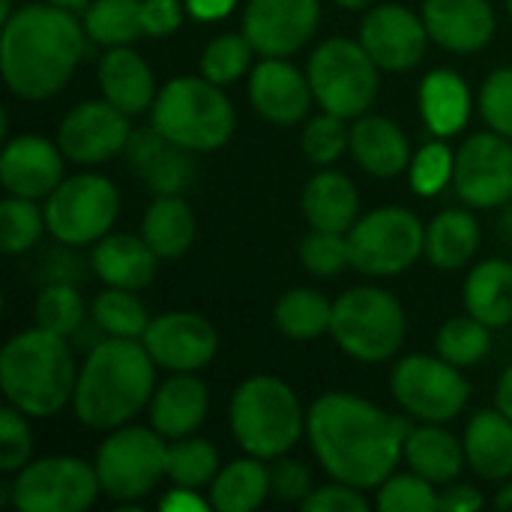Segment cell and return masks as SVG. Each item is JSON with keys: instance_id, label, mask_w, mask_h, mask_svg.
<instances>
[{"instance_id": "obj_38", "label": "cell", "mask_w": 512, "mask_h": 512, "mask_svg": "<svg viewBox=\"0 0 512 512\" xmlns=\"http://www.w3.org/2000/svg\"><path fill=\"white\" fill-rule=\"evenodd\" d=\"M93 321L102 333L117 336V339H144L150 327V315L144 303L135 297V291H126V288H108L96 294Z\"/></svg>"}, {"instance_id": "obj_51", "label": "cell", "mask_w": 512, "mask_h": 512, "mask_svg": "<svg viewBox=\"0 0 512 512\" xmlns=\"http://www.w3.org/2000/svg\"><path fill=\"white\" fill-rule=\"evenodd\" d=\"M183 3L180 0H141V21H144V36L162 39L180 30L183 24Z\"/></svg>"}, {"instance_id": "obj_41", "label": "cell", "mask_w": 512, "mask_h": 512, "mask_svg": "<svg viewBox=\"0 0 512 512\" xmlns=\"http://www.w3.org/2000/svg\"><path fill=\"white\" fill-rule=\"evenodd\" d=\"M45 207L39 210L33 198L9 195L0 204V246L6 255H21L33 249L45 231Z\"/></svg>"}, {"instance_id": "obj_19", "label": "cell", "mask_w": 512, "mask_h": 512, "mask_svg": "<svg viewBox=\"0 0 512 512\" xmlns=\"http://www.w3.org/2000/svg\"><path fill=\"white\" fill-rule=\"evenodd\" d=\"M312 84L297 66L282 57H264L249 78L252 108L273 126H294L306 120L312 108Z\"/></svg>"}, {"instance_id": "obj_2", "label": "cell", "mask_w": 512, "mask_h": 512, "mask_svg": "<svg viewBox=\"0 0 512 512\" xmlns=\"http://www.w3.org/2000/svg\"><path fill=\"white\" fill-rule=\"evenodd\" d=\"M87 51V30L75 12L54 3H24L3 21L0 69L9 93L42 102L60 93Z\"/></svg>"}, {"instance_id": "obj_60", "label": "cell", "mask_w": 512, "mask_h": 512, "mask_svg": "<svg viewBox=\"0 0 512 512\" xmlns=\"http://www.w3.org/2000/svg\"><path fill=\"white\" fill-rule=\"evenodd\" d=\"M12 12H15V9H12V0H0V18L6 21V18H9Z\"/></svg>"}, {"instance_id": "obj_12", "label": "cell", "mask_w": 512, "mask_h": 512, "mask_svg": "<svg viewBox=\"0 0 512 512\" xmlns=\"http://www.w3.org/2000/svg\"><path fill=\"white\" fill-rule=\"evenodd\" d=\"M390 393L408 417L444 426L465 411L471 399V384L459 372V366L447 363L441 354H411L393 366Z\"/></svg>"}, {"instance_id": "obj_29", "label": "cell", "mask_w": 512, "mask_h": 512, "mask_svg": "<svg viewBox=\"0 0 512 512\" xmlns=\"http://www.w3.org/2000/svg\"><path fill=\"white\" fill-rule=\"evenodd\" d=\"M408 468L420 477H426L435 486H450L468 465L465 444L447 432L441 423H423L414 426L405 438V456Z\"/></svg>"}, {"instance_id": "obj_53", "label": "cell", "mask_w": 512, "mask_h": 512, "mask_svg": "<svg viewBox=\"0 0 512 512\" xmlns=\"http://www.w3.org/2000/svg\"><path fill=\"white\" fill-rule=\"evenodd\" d=\"M159 507L165 512H204L210 507V501H201V498H198V489H183V486H177L171 495H165V498L159 501Z\"/></svg>"}, {"instance_id": "obj_48", "label": "cell", "mask_w": 512, "mask_h": 512, "mask_svg": "<svg viewBox=\"0 0 512 512\" xmlns=\"http://www.w3.org/2000/svg\"><path fill=\"white\" fill-rule=\"evenodd\" d=\"M480 114L489 129L512 141V66L498 69L486 78L480 90Z\"/></svg>"}, {"instance_id": "obj_13", "label": "cell", "mask_w": 512, "mask_h": 512, "mask_svg": "<svg viewBox=\"0 0 512 512\" xmlns=\"http://www.w3.org/2000/svg\"><path fill=\"white\" fill-rule=\"evenodd\" d=\"M9 486V504L18 512H84L102 492L96 465L75 456H45L27 462Z\"/></svg>"}, {"instance_id": "obj_7", "label": "cell", "mask_w": 512, "mask_h": 512, "mask_svg": "<svg viewBox=\"0 0 512 512\" xmlns=\"http://www.w3.org/2000/svg\"><path fill=\"white\" fill-rule=\"evenodd\" d=\"M330 333L348 357L360 363H384L405 345L408 315L390 291L360 285L333 303Z\"/></svg>"}, {"instance_id": "obj_27", "label": "cell", "mask_w": 512, "mask_h": 512, "mask_svg": "<svg viewBox=\"0 0 512 512\" xmlns=\"http://www.w3.org/2000/svg\"><path fill=\"white\" fill-rule=\"evenodd\" d=\"M465 459L480 480L504 483L512 477V420L501 408L477 411L465 426Z\"/></svg>"}, {"instance_id": "obj_30", "label": "cell", "mask_w": 512, "mask_h": 512, "mask_svg": "<svg viewBox=\"0 0 512 512\" xmlns=\"http://www.w3.org/2000/svg\"><path fill=\"white\" fill-rule=\"evenodd\" d=\"M420 114L438 138L462 132L471 114V90L465 78L453 69H432L420 84Z\"/></svg>"}, {"instance_id": "obj_50", "label": "cell", "mask_w": 512, "mask_h": 512, "mask_svg": "<svg viewBox=\"0 0 512 512\" xmlns=\"http://www.w3.org/2000/svg\"><path fill=\"white\" fill-rule=\"evenodd\" d=\"M303 512H366L372 504L366 501L363 489H354L348 483H330L321 489H312V495L300 504Z\"/></svg>"}, {"instance_id": "obj_20", "label": "cell", "mask_w": 512, "mask_h": 512, "mask_svg": "<svg viewBox=\"0 0 512 512\" xmlns=\"http://www.w3.org/2000/svg\"><path fill=\"white\" fill-rule=\"evenodd\" d=\"M63 150L42 135H18L0 153V183L9 195L48 198L63 177Z\"/></svg>"}, {"instance_id": "obj_24", "label": "cell", "mask_w": 512, "mask_h": 512, "mask_svg": "<svg viewBox=\"0 0 512 512\" xmlns=\"http://www.w3.org/2000/svg\"><path fill=\"white\" fill-rule=\"evenodd\" d=\"M132 171L156 192V195H180L195 174L189 150L162 138L153 126L147 132H132L126 150Z\"/></svg>"}, {"instance_id": "obj_17", "label": "cell", "mask_w": 512, "mask_h": 512, "mask_svg": "<svg viewBox=\"0 0 512 512\" xmlns=\"http://www.w3.org/2000/svg\"><path fill=\"white\" fill-rule=\"evenodd\" d=\"M429 39L423 15H414L402 3H381L360 24V42L384 72L414 69L426 57Z\"/></svg>"}, {"instance_id": "obj_47", "label": "cell", "mask_w": 512, "mask_h": 512, "mask_svg": "<svg viewBox=\"0 0 512 512\" xmlns=\"http://www.w3.org/2000/svg\"><path fill=\"white\" fill-rule=\"evenodd\" d=\"M15 405H6L0 411V471L3 474H18L30 456H33V435Z\"/></svg>"}, {"instance_id": "obj_31", "label": "cell", "mask_w": 512, "mask_h": 512, "mask_svg": "<svg viewBox=\"0 0 512 512\" xmlns=\"http://www.w3.org/2000/svg\"><path fill=\"white\" fill-rule=\"evenodd\" d=\"M141 237L162 261L183 258L195 243V213L183 195H156L144 210Z\"/></svg>"}, {"instance_id": "obj_55", "label": "cell", "mask_w": 512, "mask_h": 512, "mask_svg": "<svg viewBox=\"0 0 512 512\" xmlns=\"http://www.w3.org/2000/svg\"><path fill=\"white\" fill-rule=\"evenodd\" d=\"M495 405L507 414L512 420V363L504 369L501 381H498V390H495Z\"/></svg>"}, {"instance_id": "obj_8", "label": "cell", "mask_w": 512, "mask_h": 512, "mask_svg": "<svg viewBox=\"0 0 512 512\" xmlns=\"http://www.w3.org/2000/svg\"><path fill=\"white\" fill-rule=\"evenodd\" d=\"M378 72L381 66L369 57L363 42L345 36L321 42L306 66L315 102L345 120L369 114L378 99Z\"/></svg>"}, {"instance_id": "obj_52", "label": "cell", "mask_w": 512, "mask_h": 512, "mask_svg": "<svg viewBox=\"0 0 512 512\" xmlns=\"http://www.w3.org/2000/svg\"><path fill=\"white\" fill-rule=\"evenodd\" d=\"M486 501L483 495L474 489V486H465V483H450L441 495H438V510L441 512H471L480 510Z\"/></svg>"}, {"instance_id": "obj_45", "label": "cell", "mask_w": 512, "mask_h": 512, "mask_svg": "<svg viewBox=\"0 0 512 512\" xmlns=\"http://www.w3.org/2000/svg\"><path fill=\"white\" fill-rule=\"evenodd\" d=\"M300 264L318 276V279H333L345 267H351V246L348 234L336 231H309L300 243Z\"/></svg>"}, {"instance_id": "obj_5", "label": "cell", "mask_w": 512, "mask_h": 512, "mask_svg": "<svg viewBox=\"0 0 512 512\" xmlns=\"http://www.w3.org/2000/svg\"><path fill=\"white\" fill-rule=\"evenodd\" d=\"M228 423L240 450L264 462L288 456L306 432L297 393L273 375H252L234 390Z\"/></svg>"}, {"instance_id": "obj_39", "label": "cell", "mask_w": 512, "mask_h": 512, "mask_svg": "<svg viewBox=\"0 0 512 512\" xmlns=\"http://www.w3.org/2000/svg\"><path fill=\"white\" fill-rule=\"evenodd\" d=\"M489 351H492V327H486L474 315H456L438 330V354L459 369L477 366L480 360L489 357Z\"/></svg>"}, {"instance_id": "obj_57", "label": "cell", "mask_w": 512, "mask_h": 512, "mask_svg": "<svg viewBox=\"0 0 512 512\" xmlns=\"http://www.w3.org/2000/svg\"><path fill=\"white\" fill-rule=\"evenodd\" d=\"M495 507H498V510L512 512V483L510 486H504V489L495 495Z\"/></svg>"}, {"instance_id": "obj_61", "label": "cell", "mask_w": 512, "mask_h": 512, "mask_svg": "<svg viewBox=\"0 0 512 512\" xmlns=\"http://www.w3.org/2000/svg\"><path fill=\"white\" fill-rule=\"evenodd\" d=\"M507 12H510V18H512V0H507Z\"/></svg>"}, {"instance_id": "obj_28", "label": "cell", "mask_w": 512, "mask_h": 512, "mask_svg": "<svg viewBox=\"0 0 512 512\" xmlns=\"http://www.w3.org/2000/svg\"><path fill=\"white\" fill-rule=\"evenodd\" d=\"M300 207L309 228L348 234L360 216V192L351 177L339 171H321L303 186Z\"/></svg>"}, {"instance_id": "obj_10", "label": "cell", "mask_w": 512, "mask_h": 512, "mask_svg": "<svg viewBox=\"0 0 512 512\" xmlns=\"http://www.w3.org/2000/svg\"><path fill=\"white\" fill-rule=\"evenodd\" d=\"M165 453L168 444L156 429L129 423L114 429L96 453L102 492L117 504H135L147 498L165 477Z\"/></svg>"}, {"instance_id": "obj_4", "label": "cell", "mask_w": 512, "mask_h": 512, "mask_svg": "<svg viewBox=\"0 0 512 512\" xmlns=\"http://www.w3.org/2000/svg\"><path fill=\"white\" fill-rule=\"evenodd\" d=\"M78 366L63 336L42 327L12 336L0 351V387L9 405L27 417H54L69 405Z\"/></svg>"}, {"instance_id": "obj_42", "label": "cell", "mask_w": 512, "mask_h": 512, "mask_svg": "<svg viewBox=\"0 0 512 512\" xmlns=\"http://www.w3.org/2000/svg\"><path fill=\"white\" fill-rule=\"evenodd\" d=\"M252 57L255 48L246 39V33H222L207 42L201 54V75L219 87H228L252 66Z\"/></svg>"}, {"instance_id": "obj_22", "label": "cell", "mask_w": 512, "mask_h": 512, "mask_svg": "<svg viewBox=\"0 0 512 512\" xmlns=\"http://www.w3.org/2000/svg\"><path fill=\"white\" fill-rule=\"evenodd\" d=\"M351 159L372 177L393 180L411 168V141L399 123L381 114H363L351 123Z\"/></svg>"}, {"instance_id": "obj_1", "label": "cell", "mask_w": 512, "mask_h": 512, "mask_svg": "<svg viewBox=\"0 0 512 512\" xmlns=\"http://www.w3.org/2000/svg\"><path fill=\"white\" fill-rule=\"evenodd\" d=\"M414 426L354 393H324L306 414V435L318 465L354 489H378L405 456Z\"/></svg>"}, {"instance_id": "obj_6", "label": "cell", "mask_w": 512, "mask_h": 512, "mask_svg": "<svg viewBox=\"0 0 512 512\" xmlns=\"http://www.w3.org/2000/svg\"><path fill=\"white\" fill-rule=\"evenodd\" d=\"M150 126L189 153H210L231 141L237 114L219 84L204 75H177L156 93Z\"/></svg>"}, {"instance_id": "obj_34", "label": "cell", "mask_w": 512, "mask_h": 512, "mask_svg": "<svg viewBox=\"0 0 512 512\" xmlns=\"http://www.w3.org/2000/svg\"><path fill=\"white\" fill-rule=\"evenodd\" d=\"M480 246V225L471 210H444L426 228V258L438 270L465 267Z\"/></svg>"}, {"instance_id": "obj_14", "label": "cell", "mask_w": 512, "mask_h": 512, "mask_svg": "<svg viewBox=\"0 0 512 512\" xmlns=\"http://www.w3.org/2000/svg\"><path fill=\"white\" fill-rule=\"evenodd\" d=\"M456 195L477 210L504 207L512 198V141L501 132H474L456 150Z\"/></svg>"}, {"instance_id": "obj_21", "label": "cell", "mask_w": 512, "mask_h": 512, "mask_svg": "<svg viewBox=\"0 0 512 512\" xmlns=\"http://www.w3.org/2000/svg\"><path fill=\"white\" fill-rule=\"evenodd\" d=\"M423 21L441 48L474 54L495 36V9L489 0H423Z\"/></svg>"}, {"instance_id": "obj_35", "label": "cell", "mask_w": 512, "mask_h": 512, "mask_svg": "<svg viewBox=\"0 0 512 512\" xmlns=\"http://www.w3.org/2000/svg\"><path fill=\"white\" fill-rule=\"evenodd\" d=\"M273 324L282 336H288L294 342L318 339L333 324V303L321 291H312V288L285 291L276 300Z\"/></svg>"}, {"instance_id": "obj_18", "label": "cell", "mask_w": 512, "mask_h": 512, "mask_svg": "<svg viewBox=\"0 0 512 512\" xmlns=\"http://www.w3.org/2000/svg\"><path fill=\"white\" fill-rule=\"evenodd\" d=\"M141 342L153 363L168 372H198L219 351L216 327L198 312H165L150 318Z\"/></svg>"}, {"instance_id": "obj_40", "label": "cell", "mask_w": 512, "mask_h": 512, "mask_svg": "<svg viewBox=\"0 0 512 512\" xmlns=\"http://www.w3.org/2000/svg\"><path fill=\"white\" fill-rule=\"evenodd\" d=\"M84 300L78 294V288L72 282H48L33 306V318L36 327L57 333L63 339L75 336L84 324Z\"/></svg>"}, {"instance_id": "obj_33", "label": "cell", "mask_w": 512, "mask_h": 512, "mask_svg": "<svg viewBox=\"0 0 512 512\" xmlns=\"http://www.w3.org/2000/svg\"><path fill=\"white\" fill-rule=\"evenodd\" d=\"M270 495V465L258 456L234 459L210 483V507L222 512L258 510Z\"/></svg>"}, {"instance_id": "obj_23", "label": "cell", "mask_w": 512, "mask_h": 512, "mask_svg": "<svg viewBox=\"0 0 512 512\" xmlns=\"http://www.w3.org/2000/svg\"><path fill=\"white\" fill-rule=\"evenodd\" d=\"M210 408V393L195 372H171L153 399H150V423L165 441L189 438L201 429Z\"/></svg>"}, {"instance_id": "obj_37", "label": "cell", "mask_w": 512, "mask_h": 512, "mask_svg": "<svg viewBox=\"0 0 512 512\" xmlns=\"http://www.w3.org/2000/svg\"><path fill=\"white\" fill-rule=\"evenodd\" d=\"M219 450L204 438H177L165 453V477L183 489H204L219 474Z\"/></svg>"}, {"instance_id": "obj_3", "label": "cell", "mask_w": 512, "mask_h": 512, "mask_svg": "<svg viewBox=\"0 0 512 512\" xmlns=\"http://www.w3.org/2000/svg\"><path fill=\"white\" fill-rule=\"evenodd\" d=\"M156 393V363L141 339L108 336L99 342L75 384V417L93 432H114L132 423Z\"/></svg>"}, {"instance_id": "obj_56", "label": "cell", "mask_w": 512, "mask_h": 512, "mask_svg": "<svg viewBox=\"0 0 512 512\" xmlns=\"http://www.w3.org/2000/svg\"><path fill=\"white\" fill-rule=\"evenodd\" d=\"M501 237L507 240V243H512V198L504 204V216H501Z\"/></svg>"}, {"instance_id": "obj_36", "label": "cell", "mask_w": 512, "mask_h": 512, "mask_svg": "<svg viewBox=\"0 0 512 512\" xmlns=\"http://www.w3.org/2000/svg\"><path fill=\"white\" fill-rule=\"evenodd\" d=\"M84 30L90 42L105 48L135 42L144 36L141 0H90L84 9Z\"/></svg>"}, {"instance_id": "obj_11", "label": "cell", "mask_w": 512, "mask_h": 512, "mask_svg": "<svg viewBox=\"0 0 512 512\" xmlns=\"http://www.w3.org/2000/svg\"><path fill=\"white\" fill-rule=\"evenodd\" d=\"M120 216V192L108 177L75 174L66 177L45 201L48 234L63 246H93Z\"/></svg>"}, {"instance_id": "obj_49", "label": "cell", "mask_w": 512, "mask_h": 512, "mask_svg": "<svg viewBox=\"0 0 512 512\" xmlns=\"http://www.w3.org/2000/svg\"><path fill=\"white\" fill-rule=\"evenodd\" d=\"M270 495L282 504H303L312 495V474L300 459H273L270 465Z\"/></svg>"}, {"instance_id": "obj_16", "label": "cell", "mask_w": 512, "mask_h": 512, "mask_svg": "<svg viewBox=\"0 0 512 512\" xmlns=\"http://www.w3.org/2000/svg\"><path fill=\"white\" fill-rule=\"evenodd\" d=\"M318 0H249L243 12V33L261 57L297 54L318 30Z\"/></svg>"}, {"instance_id": "obj_44", "label": "cell", "mask_w": 512, "mask_h": 512, "mask_svg": "<svg viewBox=\"0 0 512 512\" xmlns=\"http://www.w3.org/2000/svg\"><path fill=\"white\" fill-rule=\"evenodd\" d=\"M348 144H351V126H345V117L330 111L312 117L300 138L306 159L321 168L333 165L342 153H348Z\"/></svg>"}, {"instance_id": "obj_32", "label": "cell", "mask_w": 512, "mask_h": 512, "mask_svg": "<svg viewBox=\"0 0 512 512\" xmlns=\"http://www.w3.org/2000/svg\"><path fill=\"white\" fill-rule=\"evenodd\" d=\"M465 309L486 327L512 324V264L504 258L480 261L465 279Z\"/></svg>"}, {"instance_id": "obj_43", "label": "cell", "mask_w": 512, "mask_h": 512, "mask_svg": "<svg viewBox=\"0 0 512 512\" xmlns=\"http://www.w3.org/2000/svg\"><path fill=\"white\" fill-rule=\"evenodd\" d=\"M375 507L384 512H435L438 510V492L435 483L426 477L408 471V474H390L378 486Z\"/></svg>"}, {"instance_id": "obj_9", "label": "cell", "mask_w": 512, "mask_h": 512, "mask_svg": "<svg viewBox=\"0 0 512 512\" xmlns=\"http://www.w3.org/2000/svg\"><path fill=\"white\" fill-rule=\"evenodd\" d=\"M351 267L372 279L405 273L426 255V228L405 207H381L366 213L348 231Z\"/></svg>"}, {"instance_id": "obj_25", "label": "cell", "mask_w": 512, "mask_h": 512, "mask_svg": "<svg viewBox=\"0 0 512 512\" xmlns=\"http://www.w3.org/2000/svg\"><path fill=\"white\" fill-rule=\"evenodd\" d=\"M99 87L102 96L117 105L123 114L135 117L153 108L156 102V81L147 60L132 51L129 45H114L99 57Z\"/></svg>"}, {"instance_id": "obj_59", "label": "cell", "mask_w": 512, "mask_h": 512, "mask_svg": "<svg viewBox=\"0 0 512 512\" xmlns=\"http://www.w3.org/2000/svg\"><path fill=\"white\" fill-rule=\"evenodd\" d=\"M336 3H339L342 9H351V12H360V9H366V6H369L372 0H336Z\"/></svg>"}, {"instance_id": "obj_58", "label": "cell", "mask_w": 512, "mask_h": 512, "mask_svg": "<svg viewBox=\"0 0 512 512\" xmlns=\"http://www.w3.org/2000/svg\"><path fill=\"white\" fill-rule=\"evenodd\" d=\"M48 3H54L60 9H69V12H84L90 6V0H48Z\"/></svg>"}, {"instance_id": "obj_26", "label": "cell", "mask_w": 512, "mask_h": 512, "mask_svg": "<svg viewBox=\"0 0 512 512\" xmlns=\"http://www.w3.org/2000/svg\"><path fill=\"white\" fill-rule=\"evenodd\" d=\"M159 255L150 249V243L138 234H105L102 240L93 243L90 264L96 276L108 288H126V291H141L156 279L159 270Z\"/></svg>"}, {"instance_id": "obj_15", "label": "cell", "mask_w": 512, "mask_h": 512, "mask_svg": "<svg viewBox=\"0 0 512 512\" xmlns=\"http://www.w3.org/2000/svg\"><path fill=\"white\" fill-rule=\"evenodd\" d=\"M132 138L129 114L102 99H87L69 108L57 126V144L75 165H102L126 150Z\"/></svg>"}, {"instance_id": "obj_54", "label": "cell", "mask_w": 512, "mask_h": 512, "mask_svg": "<svg viewBox=\"0 0 512 512\" xmlns=\"http://www.w3.org/2000/svg\"><path fill=\"white\" fill-rule=\"evenodd\" d=\"M234 6H237V0H186L189 15L198 21H219V18L231 15Z\"/></svg>"}, {"instance_id": "obj_46", "label": "cell", "mask_w": 512, "mask_h": 512, "mask_svg": "<svg viewBox=\"0 0 512 512\" xmlns=\"http://www.w3.org/2000/svg\"><path fill=\"white\" fill-rule=\"evenodd\" d=\"M453 165H456V153L444 141H429L411 159V168H408L411 189L426 198L438 195L453 180Z\"/></svg>"}]
</instances>
